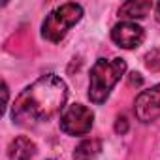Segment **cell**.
<instances>
[{
    "instance_id": "6da1fadb",
    "label": "cell",
    "mask_w": 160,
    "mask_h": 160,
    "mask_svg": "<svg viewBox=\"0 0 160 160\" xmlns=\"http://www.w3.org/2000/svg\"><path fill=\"white\" fill-rule=\"evenodd\" d=\"M66 85L60 77L49 73L42 75L38 81L27 87L17 100L13 102V121L23 124L28 122H45L60 113L66 102Z\"/></svg>"
},
{
    "instance_id": "7a4b0ae2",
    "label": "cell",
    "mask_w": 160,
    "mask_h": 160,
    "mask_svg": "<svg viewBox=\"0 0 160 160\" xmlns=\"http://www.w3.org/2000/svg\"><path fill=\"white\" fill-rule=\"evenodd\" d=\"M126 70V62L122 58H100L91 70V85H89V98L94 104H104L111 92V89L117 85V81L122 77Z\"/></svg>"
},
{
    "instance_id": "3957f363",
    "label": "cell",
    "mask_w": 160,
    "mask_h": 160,
    "mask_svg": "<svg viewBox=\"0 0 160 160\" xmlns=\"http://www.w3.org/2000/svg\"><path fill=\"white\" fill-rule=\"evenodd\" d=\"M81 15H83V10L79 4H62L60 8L53 10L45 17L43 27H42L43 38L53 43L60 42L66 36V32L81 19Z\"/></svg>"
},
{
    "instance_id": "277c9868",
    "label": "cell",
    "mask_w": 160,
    "mask_h": 160,
    "mask_svg": "<svg viewBox=\"0 0 160 160\" xmlns=\"http://www.w3.org/2000/svg\"><path fill=\"white\" fill-rule=\"evenodd\" d=\"M92 119H94V113L89 108L81 104H73L60 117V130L70 136H83L91 130Z\"/></svg>"
},
{
    "instance_id": "5b68a950",
    "label": "cell",
    "mask_w": 160,
    "mask_h": 160,
    "mask_svg": "<svg viewBox=\"0 0 160 160\" xmlns=\"http://www.w3.org/2000/svg\"><path fill=\"white\" fill-rule=\"evenodd\" d=\"M136 117L141 122H151L160 117V85L143 91L136 98Z\"/></svg>"
},
{
    "instance_id": "8992f818",
    "label": "cell",
    "mask_w": 160,
    "mask_h": 160,
    "mask_svg": "<svg viewBox=\"0 0 160 160\" xmlns=\"http://www.w3.org/2000/svg\"><path fill=\"white\" fill-rule=\"evenodd\" d=\"M111 38L113 42L122 47V49H134L138 47L141 42H143V28L136 23H121V25H115L113 30H111Z\"/></svg>"
},
{
    "instance_id": "52a82bcc",
    "label": "cell",
    "mask_w": 160,
    "mask_h": 160,
    "mask_svg": "<svg viewBox=\"0 0 160 160\" xmlns=\"http://www.w3.org/2000/svg\"><path fill=\"white\" fill-rule=\"evenodd\" d=\"M36 154V145L27 136H19L10 143V156L13 160H30Z\"/></svg>"
},
{
    "instance_id": "ba28073f",
    "label": "cell",
    "mask_w": 160,
    "mask_h": 160,
    "mask_svg": "<svg viewBox=\"0 0 160 160\" xmlns=\"http://www.w3.org/2000/svg\"><path fill=\"white\" fill-rule=\"evenodd\" d=\"M100 151H102L100 139H85L75 147L73 158L75 160H94L100 154Z\"/></svg>"
},
{
    "instance_id": "9c48e42d",
    "label": "cell",
    "mask_w": 160,
    "mask_h": 160,
    "mask_svg": "<svg viewBox=\"0 0 160 160\" xmlns=\"http://www.w3.org/2000/svg\"><path fill=\"white\" fill-rule=\"evenodd\" d=\"M152 10V2H126L121 6V17L126 19H143L149 12Z\"/></svg>"
},
{
    "instance_id": "30bf717a",
    "label": "cell",
    "mask_w": 160,
    "mask_h": 160,
    "mask_svg": "<svg viewBox=\"0 0 160 160\" xmlns=\"http://www.w3.org/2000/svg\"><path fill=\"white\" fill-rule=\"evenodd\" d=\"M145 64L149 70L152 72H160V49H152L151 53H147L145 57Z\"/></svg>"
},
{
    "instance_id": "8fae6325",
    "label": "cell",
    "mask_w": 160,
    "mask_h": 160,
    "mask_svg": "<svg viewBox=\"0 0 160 160\" xmlns=\"http://www.w3.org/2000/svg\"><path fill=\"white\" fill-rule=\"evenodd\" d=\"M126 130H128V121H126V117H119L117 122H115V132H117V134H124Z\"/></svg>"
},
{
    "instance_id": "7c38bea8",
    "label": "cell",
    "mask_w": 160,
    "mask_h": 160,
    "mask_svg": "<svg viewBox=\"0 0 160 160\" xmlns=\"http://www.w3.org/2000/svg\"><path fill=\"white\" fill-rule=\"evenodd\" d=\"M130 85H141V77H139V73H132V77H130Z\"/></svg>"
},
{
    "instance_id": "4fadbf2b",
    "label": "cell",
    "mask_w": 160,
    "mask_h": 160,
    "mask_svg": "<svg viewBox=\"0 0 160 160\" xmlns=\"http://www.w3.org/2000/svg\"><path fill=\"white\" fill-rule=\"evenodd\" d=\"M156 17H158V21H160V4L156 6Z\"/></svg>"
}]
</instances>
